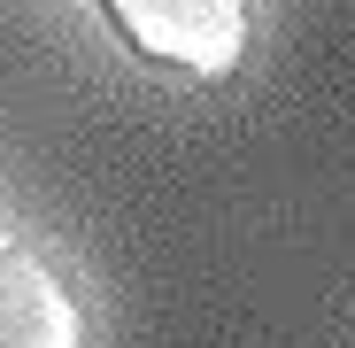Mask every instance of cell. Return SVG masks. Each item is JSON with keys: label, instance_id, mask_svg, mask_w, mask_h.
Here are the masks:
<instances>
[{"label": "cell", "instance_id": "cell-1", "mask_svg": "<svg viewBox=\"0 0 355 348\" xmlns=\"http://www.w3.org/2000/svg\"><path fill=\"white\" fill-rule=\"evenodd\" d=\"M108 24L124 31L132 54L162 70H186V78H224L248 47V8L255 0H101Z\"/></svg>", "mask_w": 355, "mask_h": 348}, {"label": "cell", "instance_id": "cell-2", "mask_svg": "<svg viewBox=\"0 0 355 348\" xmlns=\"http://www.w3.org/2000/svg\"><path fill=\"white\" fill-rule=\"evenodd\" d=\"M0 348H85V310L39 248H0Z\"/></svg>", "mask_w": 355, "mask_h": 348}]
</instances>
